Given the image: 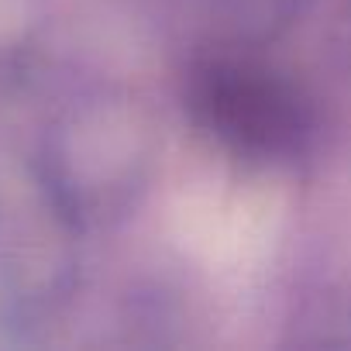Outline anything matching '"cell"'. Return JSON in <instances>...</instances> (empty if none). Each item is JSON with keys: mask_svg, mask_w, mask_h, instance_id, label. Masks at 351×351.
<instances>
[{"mask_svg": "<svg viewBox=\"0 0 351 351\" xmlns=\"http://www.w3.org/2000/svg\"><path fill=\"white\" fill-rule=\"evenodd\" d=\"M190 107L207 131L262 155L296 148L310 128L303 104L282 80L238 62H214L197 73Z\"/></svg>", "mask_w": 351, "mask_h": 351, "instance_id": "6da1fadb", "label": "cell"}]
</instances>
